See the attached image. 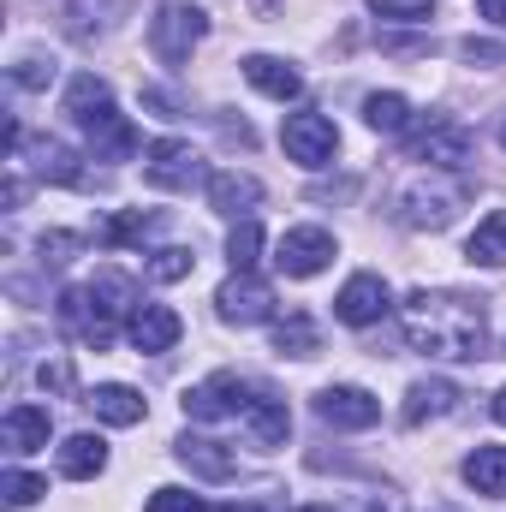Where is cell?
<instances>
[{
	"instance_id": "6da1fadb",
	"label": "cell",
	"mask_w": 506,
	"mask_h": 512,
	"mask_svg": "<svg viewBox=\"0 0 506 512\" xmlns=\"http://www.w3.org/2000/svg\"><path fill=\"white\" fill-rule=\"evenodd\" d=\"M405 346L441 364H477L489 352V304L471 292H429L417 286L405 298Z\"/></svg>"
},
{
	"instance_id": "7a4b0ae2",
	"label": "cell",
	"mask_w": 506,
	"mask_h": 512,
	"mask_svg": "<svg viewBox=\"0 0 506 512\" xmlns=\"http://www.w3.org/2000/svg\"><path fill=\"white\" fill-rule=\"evenodd\" d=\"M60 114L84 131V143H90V161H131V155H137V126H131L126 114L114 108V90H108V78H96V72H78V78L66 84V102H60Z\"/></svg>"
},
{
	"instance_id": "3957f363",
	"label": "cell",
	"mask_w": 506,
	"mask_h": 512,
	"mask_svg": "<svg viewBox=\"0 0 506 512\" xmlns=\"http://www.w3.org/2000/svg\"><path fill=\"white\" fill-rule=\"evenodd\" d=\"M465 203H471V185H465L459 173L429 167L423 179H411V185L399 191V221L417 227V233H441V227H453V215H459Z\"/></svg>"
},
{
	"instance_id": "277c9868",
	"label": "cell",
	"mask_w": 506,
	"mask_h": 512,
	"mask_svg": "<svg viewBox=\"0 0 506 512\" xmlns=\"http://www.w3.org/2000/svg\"><path fill=\"white\" fill-rule=\"evenodd\" d=\"M203 36H209V12L191 6V0H167V6L149 18V54H155L161 66H185Z\"/></svg>"
},
{
	"instance_id": "5b68a950",
	"label": "cell",
	"mask_w": 506,
	"mask_h": 512,
	"mask_svg": "<svg viewBox=\"0 0 506 512\" xmlns=\"http://www.w3.org/2000/svg\"><path fill=\"white\" fill-rule=\"evenodd\" d=\"M256 393L262 387L256 382H245L239 370H221V376H209V382H197V387H185V417L191 423H221V417H245L256 405Z\"/></svg>"
},
{
	"instance_id": "8992f818",
	"label": "cell",
	"mask_w": 506,
	"mask_h": 512,
	"mask_svg": "<svg viewBox=\"0 0 506 512\" xmlns=\"http://www.w3.org/2000/svg\"><path fill=\"white\" fill-rule=\"evenodd\" d=\"M143 179L155 191H197V185H209V167H203V155L191 143L155 137V143H143Z\"/></svg>"
},
{
	"instance_id": "52a82bcc",
	"label": "cell",
	"mask_w": 506,
	"mask_h": 512,
	"mask_svg": "<svg viewBox=\"0 0 506 512\" xmlns=\"http://www.w3.org/2000/svg\"><path fill=\"white\" fill-rule=\"evenodd\" d=\"M405 155L423 161V167H441V173H459L471 161V131L447 114H429L417 131H405Z\"/></svg>"
},
{
	"instance_id": "ba28073f",
	"label": "cell",
	"mask_w": 506,
	"mask_h": 512,
	"mask_svg": "<svg viewBox=\"0 0 506 512\" xmlns=\"http://www.w3.org/2000/svg\"><path fill=\"white\" fill-rule=\"evenodd\" d=\"M280 143H286V155L298 161V167H328L334 161V149H340V131L328 114H286V126H280Z\"/></svg>"
},
{
	"instance_id": "9c48e42d",
	"label": "cell",
	"mask_w": 506,
	"mask_h": 512,
	"mask_svg": "<svg viewBox=\"0 0 506 512\" xmlns=\"http://www.w3.org/2000/svg\"><path fill=\"white\" fill-rule=\"evenodd\" d=\"M215 310H221V322H233V328L274 322V286L256 280V274H233V280L215 292Z\"/></svg>"
},
{
	"instance_id": "30bf717a",
	"label": "cell",
	"mask_w": 506,
	"mask_h": 512,
	"mask_svg": "<svg viewBox=\"0 0 506 512\" xmlns=\"http://www.w3.org/2000/svg\"><path fill=\"white\" fill-rule=\"evenodd\" d=\"M274 262H280L286 280H310V274H322V268L334 262V233H328V227H292V233L274 245Z\"/></svg>"
},
{
	"instance_id": "8fae6325",
	"label": "cell",
	"mask_w": 506,
	"mask_h": 512,
	"mask_svg": "<svg viewBox=\"0 0 506 512\" xmlns=\"http://www.w3.org/2000/svg\"><path fill=\"white\" fill-rule=\"evenodd\" d=\"M316 417H322L328 429H376L381 399L370 393V387L340 382V387H322V393H316Z\"/></svg>"
},
{
	"instance_id": "7c38bea8",
	"label": "cell",
	"mask_w": 506,
	"mask_h": 512,
	"mask_svg": "<svg viewBox=\"0 0 506 512\" xmlns=\"http://www.w3.org/2000/svg\"><path fill=\"white\" fill-rule=\"evenodd\" d=\"M387 310H393V292H387L381 274H352V280L340 286V298H334V316H340L346 328H376Z\"/></svg>"
},
{
	"instance_id": "4fadbf2b",
	"label": "cell",
	"mask_w": 506,
	"mask_h": 512,
	"mask_svg": "<svg viewBox=\"0 0 506 512\" xmlns=\"http://www.w3.org/2000/svg\"><path fill=\"white\" fill-rule=\"evenodd\" d=\"M126 12H131V0H60V18H66L72 42H96V36L120 30Z\"/></svg>"
},
{
	"instance_id": "5bb4252c",
	"label": "cell",
	"mask_w": 506,
	"mask_h": 512,
	"mask_svg": "<svg viewBox=\"0 0 506 512\" xmlns=\"http://www.w3.org/2000/svg\"><path fill=\"white\" fill-rule=\"evenodd\" d=\"M209 209L215 215H227V221H251V209L262 203V185H256L251 173H239V167H221V173H209Z\"/></svg>"
},
{
	"instance_id": "9a60e30c",
	"label": "cell",
	"mask_w": 506,
	"mask_h": 512,
	"mask_svg": "<svg viewBox=\"0 0 506 512\" xmlns=\"http://www.w3.org/2000/svg\"><path fill=\"white\" fill-rule=\"evenodd\" d=\"M84 292H90V304H96V316H102V328H108V334H114L120 322H131V316H137V304H143V298H137V286H131L120 268H102Z\"/></svg>"
},
{
	"instance_id": "2e32d148",
	"label": "cell",
	"mask_w": 506,
	"mask_h": 512,
	"mask_svg": "<svg viewBox=\"0 0 506 512\" xmlns=\"http://www.w3.org/2000/svg\"><path fill=\"white\" fill-rule=\"evenodd\" d=\"M179 334H185V322L167 310V304H137V316L126 322V340L137 346V352H173L179 346Z\"/></svg>"
},
{
	"instance_id": "e0dca14e",
	"label": "cell",
	"mask_w": 506,
	"mask_h": 512,
	"mask_svg": "<svg viewBox=\"0 0 506 512\" xmlns=\"http://www.w3.org/2000/svg\"><path fill=\"white\" fill-rule=\"evenodd\" d=\"M60 328L78 340V346H90V352H108V328H102V316H96V304H90V292L84 286H66L60 292Z\"/></svg>"
},
{
	"instance_id": "ac0fdd59",
	"label": "cell",
	"mask_w": 506,
	"mask_h": 512,
	"mask_svg": "<svg viewBox=\"0 0 506 512\" xmlns=\"http://www.w3.org/2000/svg\"><path fill=\"white\" fill-rule=\"evenodd\" d=\"M36 179H48V185H72V191L102 185V179L84 167V155H72V149H66V143H54V137H42V143H36Z\"/></svg>"
},
{
	"instance_id": "d6986e66",
	"label": "cell",
	"mask_w": 506,
	"mask_h": 512,
	"mask_svg": "<svg viewBox=\"0 0 506 512\" xmlns=\"http://www.w3.org/2000/svg\"><path fill=\"white\" fill-rule=\"evenodd\" d=\"M173 459H179L185 471L209 477V483H227V477L239 471V459H233L221 441H209V435H179V441H173Z\"/></svg>"
},
{
	"instance_id": "ffe728a7",
	"label": "cell",
	"mask_w": 506,
	"mask_h": 512,
	"mask_svg": "<svg viewBox=\"0 0 506 512\" xmlns=\"http://www.w3.org/2000/svg\"><path fill=\"white\" fill-rule=\"evenodd\" d=\"M84 405L102 417V423H114V429H131V423H143L149 417V405H143V393L126 382H102V387H90L84 393Z\"/></svg>"
},
{
	"instance_id": "44dd1931",
	"label": "cell",
	"mask_w": 506,
	"mask_h": 512,
	"mask_svg": "<svg viewBox=\"0 0 506 512\" xmlns=\"http://www.w3.org/2000/svg\"><path fill=\"white\" fill-rule=\"evenodd\" d=\"M48 435H54L48 405H12V411H6V423H0L6 453H36V447H48Z\"/></svg>"
},
{
	"instance_id": "7402d4cb",
	"label": "cell",
	"mask_w": 506,
	"mask_h": 512,
	"mask_svg": "<svg viewBox=\"0 0 506 512\" xmlns=\"http://www.w3.org/2000/svg\"><path fill=\"white\" fill-rule=\"evenodd\" d=\"M245 429H251L256 447H286V435H292V411H286V399L280 393H256V405L245 411Z\"/></svg>"
},
{
	"instance_id": "603a6c76",
	"label": "cell",
	"mask_w": 506,
	"mask_h": 512,
	"mask_svg": "<svg viewBox=\"0 0 506 512\" xmlns=\"http://www.w3.org/2000/svg\"><path fill=\"white\" fill-rule=\"evenodd\" d=\"M102 471H108V441H102V435H66V441H60V477L90 483V477H102Z\"/></svg>"
},
{
	"instance_id": "cb8c5ba5",
	"label": "cell",
	"mask_w": 506,
	"mask_h": 512,
	"mask_svg": "<svg viewBox=\"0 0 506 512\" xmlns=\"http://www.w3.org/2000/svg\"><path fill=\"white\" fill-rule=\"evenodd\" d=\"M245 78H251L262 96H274V102H298V96H304V78H298L286 60H274V54H251V60H245Z\"/></svg>"
},
{
	"instance_id": "d4e9b609",
	"label": "cell",
	"mask_w": 506,
	"mask_h": 512,
	"mask_svg": "<svg viewBox=\"0 0 506 512\" xmlns=\"http://www.w3.org/2000/svg\"><path fill=\"white\" fill-rule=\"evenodd\" d=\"M459 399H465V393H459L453 382H417L411 393H405V411H399V417L417 429V423H429V417H447V411H459Z\"/></svg>"
},
{
	"instance_id": "484cf974",
	"label": "cell",
	"mask_w": 506,
	"mask_h": 512,
	"mask_svg": "<svg viewBox=\"0 0 506 512\" xmlns=\"http://www.w3.org/2000/svg\"><path fill=\"white\" fill-rule=\"evenodd\" d=\"M465 483L489 501H506V447H477L465 459Z\"/></svg>"
},
{
	"instance_id": "4316f807",
	"label": "cell",
	"mask_w": 506,
	"mask_h": 512,
	"mask_svg": "<svg viewBox=\"0 0 506 512\" xmlns=\"http://www.w3.org/2000/svg\"><path fill=\"white\" fill-rule=\"evenodd\" d=\"M155 227H161V215H155V209H120L114 221H102V233H96V239H102L108 251H126V245H143Z\"/></svg>"
},
{
	"instance_id": "83f0119b",
	"label": "cell",
	"mask_w": 506,
	"mask_h": 512,
	"mask_svg": "<svg viewBox=\"0 0 506 512\" xmlns=\"http://www.w3.org/2000/svg\"><path fill=\"white\" fill-rule=\"evenodd\" d=\"M465 256H471L477 268H506V209H495V215L477 221V233H471Z\"/></svg>"
},
{
	"instance_id": "f1b7e54d",
	"label": "cell",
	"mask_w": 506,
	"mask_h": 512,
	"mask_svg": "<svg viewBox=\"0 0 506 512\" xmlns=\"http://www.w3.org/2000/svg\"><path fill=\"white\" fill-rule=\"evenodd\" d=\"M364 126L381 131V137H399V131L411 126V102H405L399 90H381V96L364 102Z\"/></svg>"
},
{
	"instance_id": "f546056e",
	"label": "cell",
	"mask_w": 506,
	"mask_h": 512,
	"mask_svg": "<svg viewBox=\"0 0 506 512\" xmlns=\"http://www.w3.org/2000/svg\"><path fill=\"white\" fill-rule=\"evenodd\" d=\"M274 352H280V358H316V352H322L316 322H310V316H286V322H274Z\"/></svg>"
},
{
	"instance_id": "4dcf8cb0",
	"label": "cell",
	"mask_w": 506,
	"mask_h": 512,
	"mask_svg": "<svg viewBox=\"0 0 506 512\" xmlns=\"http://www.w3.org/2000/svg\"><path fill=\"white\" fill-rule=\"evenodd\" d=\"M256 256H262V227H256V221H233V239H227V262H233V274H251Z\"/></svg>"
},
{
	"instance_id": "1f68e13d",
	"label": "cell",
	"mask_w": 506,
	"mask_h": 512,
	"mask_svg": "<svg viewBox=\"0 0 506 512\" xmlns=\"http://www.w3.org/2000/svg\"><path fill=\"white\" fill-rule=\"evenodd\" d=\"M0 489H6V507H12V512L36 507V501L48 495V483H42V477H30V471H6V477H0Z\"/></svg>"
},
{
	"instance_id": "d6a6232c",
	"label": "cell",
	"mask_w": 506,
	"mask_h": 512,
	"mask_svg": "<svg viewBox=\"0 0 506 512\" xmlns=\"http://www.w3.org/2000/svg\"><path fill=\"white\" fill-rule=\"evenodd\" d=\"M191 268H197V256L185 251V245H167V251L149 256V280H185Z\"/></svg>"
},
{
	"instance_id": "836d02e7",
	"label": "cell",
	"mask_w": 506,
	"mask_h": 512,
	"mask_svg": "<svg viewBox=\"0 0 506 512\" xmlns=\"http://www.w3.org/2000/svg\"><path fill=\"white\" fill-rule=\"evenodd\" d=\"M376 18H393V24H423L435 18V0H370Z\"/></svg>"
},
{
	"instance_id": "e575fe53",
	"label": "cell",
	"mask_w": 506,
	"mask_h": 512,
	"mask_svg": "<svg viewBox=\"0 0 506 512\" xmlns=\"http://www.w3.org/2000/svg\"><path fill=\"white\" fill-rule=\"evenodd\" d=\"M36 251H42V268H66L72 256L84 251V239H78V233H42Z\"/></svg>"
},
{
	"instance_id": "d590c367",
	"label": "cell",
	"mask_w": 506,
	"mask_h": 512,
	"mask_svg": "<svg viewBox=\"0 0 506 512\" xmlns=\"http://www.w3.org/2000/svg\"><path fill=\"white\" fill-rule=\"evenodd\" d=\"M12 84H18V90H48V84H54V60H42V54H24V60L12 66Z\"/></svg>"
},
{
	"instance_id": "8d00e7d4",
	"label": "cell",
	"mask_w": 506,
	"mask_h": 512,
	"mask_svg": "<svg viewBox=\"0 0 506 512\" xmlns=\"http://www.w3.org/2000/svg\"><path fill=\"white\" fill-rule=\"evenodd\" d=\"M143 512H209V507H203V501H197L191 489H155Z\"/></svg>"
},
{
	"instance_id": "74e56055",
	"label": "cell",
	"mask_w": 506,
	"mask_h": 512,
	"mask_svg": "<svg viewBox=\"0 0 506 512\" xmlns=\"http://www.w3.org/2000/svg\"><path fill=\"white\" fill-rule=\"evenodd\" d=\"M459 54H465V60H483V66H506V48H495V42H477V36H471V42H459Z\"/></svg>"
},
{
	"instance_id": "f35d334b",
	"label": "cell",
	"mask_w": 506,
	"mask_h": 512,
	"mask_svg": "<svg viewBox=\"0 0 506 512\" xmlns=\"http://www.w3.org/2000/svg\"><path fill=\"white\" fill-rule=\"evenodd\" d=\"M42 387H72V364H42Z\"/></svg>"
},
{
	"instance_id": "ab89813d",
	"label": "cell",
	"mask_w": 506,
	"mask_h": 512,
	"mask_svg": "<svg viewBox=\"0 0 506 512\" xmlns=\"http://www.w3.org/2000/svg\"><path fill=\"white\" fill-rule=\"evenodd\" d=\"M477 6H483V18H489V24H501V30H506V0H477Z\"/></svg>"
},
{
	"instance_id": "60d3db41",
	"label": "cell",
	"mask_w": 506,
	"mask_h": 512,
	"mask_svg": "<svg viewBox=\"0 0 506 512\" xmlns=\"http://www.w3.org/2000/svg\"><path fill=\"white\" fill-rule=\"evenodd\" d=\"M495 417H501V423H506V387H501V393H495Z\"/></svg>"
},
{
	"instance_id": "b9f144b4",
	"label": "cell",
	"mask_w": 506,
	"mask_h": 512,
	"mask_svg": "<svg viewBox=\"0 0 506 512\" xmlns=\"http://www.w3.org/2000/svg\"><path fill=\"white\" fill-rule=\"evenodd\" d=\"M304 512H334V507H304Z\"/></svg>"
},
{
	"instance_id": "7bdbcfd3",
	"label": "cell",
	"mask_w": 506,
	"mask_h": 512,
	"mask_svg": "<svg viewBox=\"0 0 506 512\" xmlns=\"http://www.w3.org/2000/svg\"><path fill=\"white\" fill-rule=\"evenodd\" d=\"M501 143H506V126H501Z\"/></svg>"
}]
</instances>
